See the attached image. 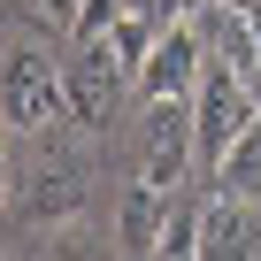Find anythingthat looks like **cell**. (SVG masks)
Wrapping results in <instances>:
<instances>
[{"mask_svg": "<svg viewBox=\"0 0 261 261\" xmlns=\"http://www.w3.org/2000/svg\"><path fill=\"white\" fill-rule=\"evenodd\" d=\"M62 115H69V77L39 46H0V123L46 139Z\"/></svg>", "mask_w": 261, "mask_h": 261, "instance_id": "6da1fadb", "label": "cell"}, {"mask_svg": "<svg viewBox=\"0 0 261 261\" xmlns=\"http://www.w3.org/2000/svg\"><path fill=\"white\" fill-rule=\"evenodd\" d=\"M261 123V92L238 77V69H223V62H207V77L192 85V139H200V169H215L246 130Z\"/></svg>", "mask_w": 261, "mask_h": 261, "instance_id": "7a4b0ae2", "label": "cell"}, {"mask_svg": "<svg viewBox=\"0 0 261 261\" xmlns=\"http://www.w3.org/2000/svg\"><path fill=\"white\" fill-rule=\"evenodd\" d=\"M200 162V139H192V100H146V130H139V177L177 192Z\"/></svg>", "mask_w": 261, "mask_h": 261, "instance_id": "3957f363", "label": "cell"}, {"mask_svg": "<svg viewBox=\"0 0 261 261\" xmlns=\"http://www.w3.org/2000/svg\"><path fill=\"white\" fill-rule=\"evenodd\" d=\"M200 77H207V39H200L192 16H177V23H162V39L146 46L130 85H139V100H192Z\"/></svg>", "mask_w": 261, "mask_h": 261, "instance_id": "277c9868", "label": "cell"}, {"mask_svg": "<svg viewBox=\"0 0 261 261\" xmlns=\"http://www.w3.org/2000/svg\"><path fill=\"white\" fill-rule=\"evenodd\" d=\"M200 253H207V261H253V253H261V215H253V200L215 192V200L200 207Z\"/></svg>", "mask_w": 261, "mask_h": 261, "instance_id": "5b68a950", "label": "cell"}, {"mask_svg": "<svg viewBox=\"0 0 261 261\" xmlns=\"http://www.w3.org/2000/svg\"><path fill=\"white\" fill-rule=\"evenodd\" d=\"M200 39H207V62H223V69H238L253 92H261V39H253V23H246V8H200Z\"/></svg>", "mask_w": 261, "mask_h": 261, "instance_id": "8992f818", "label": "cell"}, {"mask_svg": "<svg viewBox=\"0 0 261 261\" xmlns=\"http://www.w3.org/2000/svg\"><path fill=\"white\" fill-rule=\"evenodd\" d=\"M62 77H69V115H77V123H108V100H115V85H123L115 54H100V39H85V54H77Z\"/></svg>", "mask_w": 261, "mask_h": 261, "instance_id": "52a82bcc", "label": "cell"}, {"mask_svg": "<svg viewBox=\"0 0 261 261\" xmlns=\"http://www.w3.org/2000/svg\"><path fill=\"white\" fill-rule=\"evenodd\" d=\"M162 230H169V192L139 177V185L123 192V207H115V246H123V253H154Z\"/></svg>", "mask_w": 261, "mask_h": 261, "instance_id": "ba28073f", "label": "cell"}, {"mask_svg": "<svg viewBox=\"0 0 261 261\" xmlns=\"http://www.w3.org/2000/svg\"><path fill=\"white\" fill-rule=\"evenodd\" d=\"M77 200H85V162H69V154L39 162V177H31V223H62Z\"/></svg>", "mask_w": 261, "mask_h": 261, "instance_id": "9c48e42d", "label": "cell"}, {"mask_svg": "<svg viewBox=\"0 0 261 261\" xmlns=\"http://www.w3.org/2000/svg\"><path fill=\"white\" fill-rule=\"evenodd\" d=\"M215 192H238V200H261V123L215 162Z\"/></svg>", "mask_w": 261, "mask_h": 261, "instance_id": "30bf717a", "label": "cell"}, {"mask_svg": "<svg viewBox=\"0 0 261 261\" xmlns=\"http://www.w3.org/2000/svg\"><path fill=\"white\" fill-rule=\"evenodd\" d=\"M123 16V0H77V16H69V31H77V46L85 39H108V23Z\"/></svg>", "mask_w": 261, "mask_h": 261, "instance_id": "8fae6325", "label": "cell"}, {"mask_svg": "<svg viewBox=\"0 0 261 261\" xmlns=\"http://www.w3.org/2000/svg\"><path fill=\"white\" fill-rule=\"evenodd\" d=\"M154 253H169V261L200 253V215H169V230H162V246H154Z\"/></svg>", "mask_w": 261, "mask_h": 261, "instance_id": "7c38bea8", "label": "cell"}, {"mask_svg": "<svg viewBox=\"0 0 261 261\" xmlns=\"http://www.w3.org/2000/svg\"><path fill=\"white\" fill-rule=\"evenodd\" d=\"M238 8H246V23H253V39H261V0H238Z\"/></svg>", "mask_w": 261, "mask_h": 261, "instance_id": "4fadbf2b", "label": "cell"}, {"mask_svg": "<svg viewBox=\"0 0 261 261\" xmlns=\"http://www.w3.org/2000/svg\"><path fill=\"white\" fill-rule=\"evenodd\" d=\"M0 207H8V146H0Z\"/></svg>", "mask_w": 261, "mask_h": 261, "instance_id": "5bb4252c", "label": "cell"}, {"mask_svg": "<svg viewBox=\"0 0 261 261\" xmlns=\"http://www.w3.org/2000/svg\"><path fill=\"white\" fill-rule=\"evenodd\" d=\"M39 8H54V16H77V0H39Z\"/></svg>", "mask_w": 261, "mask_h": 261, "instance_id": "9a60e30c", "label": "cell"}]
</instances>
